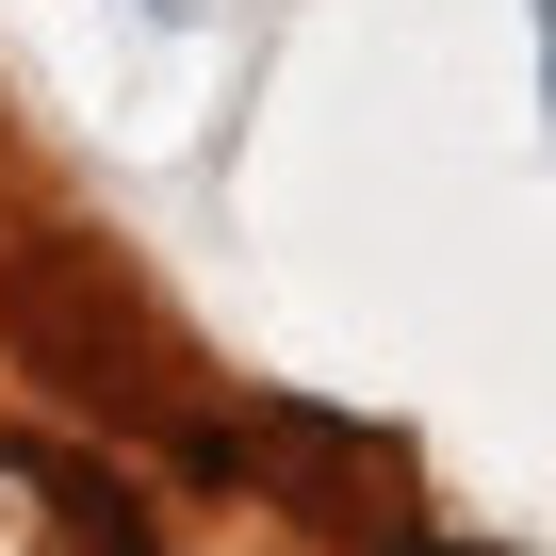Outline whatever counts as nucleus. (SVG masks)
Listing matches in <instances>:
<instances>
[{"instance_id": "2", "label": "nucleus", "mask_w": 556, "mask_h": 556, "mask_svg": "<svg viewBox=\"0 0 556 556\" xmlns=\"http://www.w3.org/2000/svg\"><path fill=\"white\" fill-rule=\"evenodd\" d=\"M540 83H556V0H540Z\"/></svg>"}, {"instance_id": "1", "label": "nucleus", "mask_w": 556, "mask_h": 556, "mask_svg": "<svg viewBox=\"0 0 556 556\" xmlns=\"http://www.w3.org/2000/svg\"><path fill=\"white\" fill-rule=\"evenodd\" d=\"M0 475H17V491H50V523H66L83 556H164V540L131 523V491H115L99 458H66V442H0Z\"/></svg>"}, {"instance_id": "3", "label": "nucleus", "mask_w": 556, "mask_h": 556, "mask_svg": "<svg viewBox=\"0 0 556 556\" xmlns=\"http://www.w3.org/2000/svg\"><path fill=\"white\" fill-rule=\"evenodd\" d=\"M393 556H475V540H393Z\"/></svg>"}]
</instances>
